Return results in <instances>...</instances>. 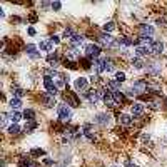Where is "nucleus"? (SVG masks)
<instances>
[{
	"label": "nucleus",
	"instance_id": "obj_8",
	"mask_svg": "<svg viewBox=\"0 0 167 167\" xmlns=\"http://www.w3.org/2000/svg\"><path fill=\"white\" fill-rule=\"evenodd\" d=\"M99 42L102 44L104 47H112L115 40H114V37H111V35H109V34H102V35H100V37H99Z\"/></svg>",
	"mask_w": 167,
	"mask_h": 167
},
{
	"label": "nucleus",
	"instance_id": "obj_34",
	"mask_svg": "<svg viewBox=\"0 0 167 167\" xmlns=\"http://www.w3.org/2000/svg\"><path fill=\"white\" fill-rule=\"evenodd\" d=\"M30 154L32 156H45V150L44 149H32Z\"/></svg>",
	"mask_w": 167,
	"mask_h": 167
},
{
	"label": "nucleus",
	"instance_id": "obj_37",
	"mask_svg": "<svg viewBox=\"0 0 167 167\" xmlns=\"http://www.w3.org/2000/svg\"><path fill=\"white\" fill-rule=\"evenodd\" d=\"M12 92H14L15 95H17V99H20V97H23V95H25V92H23L22 89H14Z\"/></svg>",
	"mask_w": 167,
	"mask_h": 167
},
{
	"label": "nucleus",
	"instance_id": "obj_1",
	"mask_svg": "<svg viewBox=\"0 0 167 167\" xmlns=\"http://www.w3.org/2000/svg\"><path fill=\"white\" fill-rule=\"evenodd\" d=\"M44 85H45V89H47V94H50V95H55V92H57V85L55 82L52 80V77L50 75H45L44 77Z\"/></svg>",
	"mask_w": 167,
	"mask_h": 167
},
{
	"label": "nucleus",
	"instance_id": "obj_47",
	"mask_svg": "<svg viewBox=\"0 0 167 167\" xmlns=\"http://www.w3.org/2000/svg\"><path fill=\"white\" fill-rule=\"evenodd\" d=\"M125 167H137V165L132 164V162H129V164H125Z\"/></svg>",
	"mask_w": 167,
	"mask_h": 167
},
{
	"label": "nucleus",
	"instance_id": "obj_42",
	"mask_svg": "<svg viewBox=\"0 0 167 167\" xmlns=\"http://www.w3.org/2000/svg\"><path fill=\"white\" fill-rule=\"evenodd\" d=\"M82 64H84V67H85V69L90 67V60H87V59H84V60H82Z\"/></svg>",
	"mask_w": 167,
	"mask_h": 167
},
{
	"label": "nucleus",
	"instance_id": "obj_39",
	"mask_svg": "<svg viewBox=\"0 0 167 167\" xmlns=\"http://www.w3.org/2000/svg\"><path fill=\"white\" fill-rule=\"evenodd\" d=\"M52 9H54V10H60V7H62V3H60V2H52Z\"/></svg>",
	"mask_w": 167,
	"mask_h": 167
},
{
	"label": "nucleus",
	"instance_id": "obj_26",
	"mask_svg": "<svg viewBox=\"0 0 167 167\" xmlns=\"http://www.w3.org/2000/svg\"><path fill=\"white\" fill-rule=\"evenodd\" d=\"M10 107L12 109H20V107H22V100H20V99H12L10 100Z\"/></svg>",
	"mask_w": 167,
	"mask_h": 167
},
{
	"label": "nucleus",
	"instance_id": "obj_25",
	"mask_svg": "<svg viewBox=\"0 0 167 167\" xmlns=\"http://www.w3.org/2000/svg\"><path fill=\"white\" fill-rule=\"evenodd\" d=\"M109 87H111L114 92H119V89H120V84L117 82V80H109Z\"/></svg>",
	"mask_w": 167,
	"mask_h": 167
},
{
	"label": "nucleus",
	"instance_id": "obj_10",
	"mask_svg": "<svg viewBox=\"0 0 167 167\" xmlns=\"http://www.w3.org/2000/svg\"><path fill=\"white\" fill-rule=\"evenodd\" d=\"M95 122L100 125H107L109 122H111V115H109V114H99V115L95 117Z\"/></svg>",
	"mask_w": 167,
	"mask_h": 167
},
{
	"label": "nucleus",
	"instance_id": "obj_27",
	"mask_svg": "<svg viewBox=\"0 0 167 167\" xmlns=\"http://www.w3.org/2000/svg\"><path fill=\"white\" fill-rule=\"evenodd\" d=\"M114 30H115V25H114V22H107V23L104 25V32H105V34H109V32H114Z\"/></svg>",
	"mask_w": 167,
	"mask_h": 167
},
{
	"label": "nucleus",
	"instance_id": "obj_15",
	"mask_svg": "<svg viewBox=\"0 0 167 167\" xmlns=\"http://www.w3.org/2000/svg\"><path fill=\"white\" fill-rule=\"evenodd\" d=\"M144 105L142 104H134L132 105V115L134 117H139V115H142V114H144Z\"/></svg>",
	"mask_w": 167,
	"mask_h": 167
},
{
	"label": "nucleus",
	"instance_id": "obj_13",
	"mask_svg": "<svg viewBox=\"0 0 167 167\" xmlns=\"http://www.w3.org/2000/svg\"><path fill=\"white\" fill-rule=\"evenodd\" d=\"M119 124L120 125H125V127H129V125L132 124V117L127 115V114H120V115H119Z\"/></svg>",
	"mask_w": 167,
	"mask_h": 167
},
{
	"label": "nucleus",
	"instance_id": "obj_6",
	"mask_svg": "<svg viewBox=\"0 0 167 167\" xmlns=\"http://www.w3.org/2000/svg\"><path fill=\"white\" fill-rule=\"evenodd\" d=\"M94 70H95V74H102L105 70V59H95L94 60Z\"/></svg>",
	"mask_w": 167,
	"mask_h": 167
},
{
	"label": "nucleus",
	"instance_id": "obj_20",
	"mask_svg": "<svg viewBox=\"0 0 167 167\" xmlns=\"http://www.w3.org/2000/svg\"><path fill=\"white\" fill-rule=\"evenodd\" d=\"M112 95H114V99H115V104H117V105H119V104L122 105V104H124L125 97H124V94H122V92H114Z\"/></svg>",
	"mask_w": 167,
	"mask_h": 167
},
{
	"label": "nucleus",
	"instance_id": "obj_17",
	"mask_svg": "<svg viewBox=\"0 0 167 167\" xmlns=\"http://www.w3.org/2000/svg\"><path fill=\"white\" fill-rule=\"evenodd\" d=\"M40 50H44V52H52V50H54V44L48 42V40H44V42H40Z\"/></svg>",
	"mask_w": 167,
	"mask_h": 167
},
{
	"label": "nucleus",
	"instance_id": "obj_4",
	"mask_svg": "<svg viewBox=\"0 0 167 167\" xmlns=\"http://www.w3.org/2000/svg\"><path fill=\"white\" fill-rule=\"evenodd\" d=\"M139 32L142 34V37L144 39H150L154 35V27H150V25H147V23H142V25L139 27Z\"/></svg>",
	"mask_w": 167,
	"mask_h": 167
},
{
	"label": "nucleus",
	"instance_id": "obj_36",
	"mask_svg": "<svg viewBox=\"0 0 167 167\" xmlns=\"http://www.w3.org/2000/svg\"><path fill=\"white\" fill-rule=\"evenodd\" d=\"M105 70H107V72L114 70V64L111 62V60H107V59H105Z\"/></svg>",
	"mask_w": 167,
	"mask_h": 167
},
{
	"label": "nucleus",
	"instance_id": "obj_30",
	"mask_svg": "<svg viewBox=\"0 0 167 167\" xmlns=\"http://www.w3.org/2000/svg\"><path fill=\"white\" fill-rule=\"evenodd\" d=\"M7 130H9V134H19V132H20V127H19L17 124H12Z\"/></svg>",
	"mask_w": 167,
	"mask_h": 167
},
{
	"label": "nucleus",
	"instance_id": "obj_38",
	"mask_svg": "<svg viewBox=\"0 0 167 167\" xmlns=\"http://www.w3.org/2000/svg\"><path fill=\"white\" fill-rule=\"evenodd\" d=\"M9 119H10V117L7 115V114H3V115H2V127H3V129L7 127V122H9Z\"/></svg>",
	"mask_w": 167,
	"mask_h": 167
},
{
	"label": "nucleus",
	"instance_id": "obj_12",
	"mask_svg": "<svg viewBox=\"0 0 167 167\" xmlns=\"http://www.w3.org/2000/svg\"><path fill=\"white\" fill-rule=\"evenodd\" d=\"M42 102L45 104L47 107H54L55 99H54V95H50V94H44V95H42Z\"/></svg>",
	"mask_w": 167,
	"mask_h": 167
},
{
	"label": "nucleus",
	"instance_id": "obj_32",
	"mask_svg": "<svg viewBox=\"0 0 167 167\" xmlns=\"http://www.w3.org/2000/svg\"><path fill=\"white\" fill-rule=\"evenodd\" d=\"M35 127H37V122L35 120H28L25 124V130H34Z\"/></svg>",
	"mask_w": 167,
	"mask_h": 167
},
{
	"label": "nucleus",
	"instance_id": "obj_40",
	"mask_svg": "<svg viewBox=\"0 0 167 167\" xmlns=\"http://www.w3.org/2000/svg\"><path fill=\"white\" fill-rule=\"evenodd\" d=\"M150 109H154V111H157V109H159V102H157V100L150 102Z\"/></svg>",
	"mask_w": 167,
	"mask_h": 167
},
{
	"label": "nucleus",
	"instance_id": "obj_24",
	"mask_svg": "<svg viewBox=\"0 0 167 167\" xmlns=\"http://www.w3.org/2000/svg\"><path fill=\"white\" fill-rule=\"evenodd\" d=\"M149 52H150V50H149L147 47H137V48H136V54L139 55V57H142V55H147Z\"/></svg>",
	"mask_w": 167,
	"mask_h": 167
},
{
	"label": "nucleus",
	"instance_id": "obj_31",
	"mask_svg": "<svg viewBox=\"0 0 167 167\" xmlns=\"http://www.w3.org/2000/svg\"><path fill=\"white\" fill-rule=\"evenodd\" d=\"M132 65H134L136 69H142V67H144V62H142L139 57H137V59H134V60H132Z\"/></svg>",
	"mask_w": 167,
	"mask_h": 167
},
{
	"label": "nucleus",
	"instance_id": "obj_35",
	"mask_svg": "<svg viewBox=\"0 0 167 167\" xmlns=\"http://www.w3.org/2000/svg\"><path fill=\"white\" fill-rule=\"evenodd\" d=\"M115 80H117V82H124V80H125V74H124V72H117V74H115Z\"/></svg>",
	"mask_w": 167,
	"mask_h": 167
},
{
	"label": "nucleus",
	"instance_id": "obj_11",
	"mask_svg": "<svg viewBox=\"0 0 167 167\" xmlns=\"http://www.w3.org/2000/svg\"><path fill=\"white\" fill-rule=\"evenodd\" d=\"M25 50H27V54L30 55L32 59H39V57H40V54H39V52H37V47H35L34 44H28Z\"/></svg>",
	"mask_w": 167,
	"mask_h": 167
},
{
	"label": "nucleus",
	"instance_id": "obj_33",
	"mask_svg": "<svg viewBox=\"0 0 167 167\" xmlns=\"http://www.w3.org/2000/svg\"><path fill=\"white\" fill-rule=\"evenodd\" d=\"M74 30H72V28H65V30H64V37H67V39H74Z\"/></svg>",
	"mask_w": 167,
	"mask_h": 167
},
{
	"label": "nucleus",
	"instance_id": "obj_16",
	"mask_svg": "<svg viewBox=\"0 0 167 167\" xmlns=\"http://www.w3.org/2000/svg\"><path fill=\"white\" fill-rule=\"evenodd\" d=\"M82 132H84V136L87 137V139L94 140V132H92V125L90 124H85L84 127H82Z\"/></svg>",
	"mask_w": 167,
	"mask_h": 167
},
{
	"label": "nucleus",
	"instance_id": "obj_44",
	"mask_svg": "<svg viewBox=\"0 0 167 167\" xmlns=\"http://www.w3.org/2000/svg\"><path fill=\"white\" fill-rule=\"evenodd\" d=\"M44 164H45V165H52V164H54V161H52V159H45Z\"/></svg>",
	"mask_w": 167,
	"mask_h": 167
},
{
	"label": "nucleus",
	"instance_id": "obj_7",
	"mask_svg": "<svg viewBox=\"0 0 167 167\" xmlns=\"http://www.w3.org/2000/svg\"><path fill=\"white\" fill-rule=\"evenodd\" d=\"M87 87H89V82H87L85 77H79V79L75 80V89L79 92H85V90H87Z\"/></svg>",
	"mask_w": 167,
	"mask_h": 167
},
{
	"label": "nucleus",
	"instance_id": "obj_18",
	"mask_svg": "<svg viewBox=\"0 0 167 167\" xmlns=\"http://www.w3.org/2000/svg\"><path fill=\"white\" fill-rule=\"evenodd\" d=\"M104 104L109 105V107H114V105H117V104H115V99H114L112 94H105V95H104Z\"/></svg>",
	"mask_w": 167,
	"mask_h": 167
},
{
	"label": "nucleus",
	"instance_id": "obj_21",
	"mask_svg": "<svg viewBox=\"0 0 167 167\" xmlns=\"http://www.w3.org/2000/svg\"><path fill=\"white\" fill-rule=\"evenodd\" d=\"M47 62L50 67H57V65H59V59H57V55H48Z\"/></svg>",
	"mask_w": 167,
	"mask_h": 167
},
{
	"label": "nucleus",
	"instance_id": "obj_5",
	"mask_svg": "<svg viewBox=\"0 0 167 167\" xmlns=\"http://www.w3.org/2000/svg\"><path fill=\"white\" fill-rule=\"evenodd\" d=\"M132 90H134V94H144L145 90H147V82H144V80H137V82H134Z\"/></svg>",
	"mask_w": 167,
	"mask_h": 167
},
{
	"label": "nucleus",
	"instance_id": "obj_19",
	"mask_svg": "<svg viewBox=\"0 0 167 167\" xmlns=\"http://www.w3.org/2000/svg\"><path fill=\"white\" fill-rule=\"evenodd\" d=\"M82 42H84V37H82V35H79V34H75V35H74V39L70 40L72 48H77V47L80 45V44H82Z\"/></svg>",
	"mask_w": 167,
	"mask_h": 167
},
{
	"label": "nucleus",
	"instance_id": "obj_45",
	"mask_svg": "<svg viewBox=\"0 0 167 167\" xmlns=\"http://www.w3.org/2000/svg\"><path fill=\"white\" fill-rule=\"evenodd\" d=\"M28 34H30V35H35V28L30 27V28H28Z\"/></svg>",
	"mask_w": 167,
	"mask_h": 167
},
{
	"label": "nucleus",
	"instance_id": "obj_23",
	"mask_svg": "<svg viewBox=\"0 0 167 167\" xmlns=\"http://www.w3.org/2000/svg\"><path fill=\"white\" fill-rule=\"evenodd\" d=\"M9 117H10V120H12V122H19V120H20V119H22V117H23V115H20V114H19L17 111H12Z\"/></svg>",
	"mask_w": 167,
	"mask_h": 167
},
{
	"label": "nucleus",
	"instance_id": "obj_41",
	"mask_svg": "<svg viewBox=\"0 0 167 167\" xmlns=\"http://www.w3.org/2000/svg\"><path fill=\"white\" fill-rule=\"evenodd\" d=\"M50 42H52V44H60V39L57 37V35H54V37L50 39Z\"/></svg>",
	"mask_w": 167,
	"mask_h": 167
},
{
	"label": "nucleus",
	"instance_id": "obj_22",
	"mask_svg": "<svg viewBox=\"0 0 167 167\" xmlns=\"http://www.w3.org/2000/svg\"><path fill=\"white\" fill-rule=\"evenodd\" d=\"M99 99H100V94H99V90H97V92H94V94H89V100H90L92 104H97V102H99Z\"/></svg>",
	"mask_w": 167,
	"mask_h": 167
},
{
	"label": "nucleus",
	"instance_id": "obj_46",
	"mask_svg": "<svg viewBox=\"0 0 167 167\" xmlns=\"http://www.w3.org/2000/svg\"><path fill=\"white\" fill-rule=\"evenodd\" d=\"M145 140H149V136H145V134H144V136H142V142H145Z\"/></svg>",
	"mask_w": 167,
	"mask_h": 167
},
{
	"label": "nucleus",
	"instance_id": "obj_48",
	"mask_svg": "<svg viewBox=\"0 0 167 167\" xmlns=\"http://www.w3.org/2000/svg\"><path fill=\"white\" fill-rule=\"evenodd\" d=\"M28 167H35V164H32V165H28Z\"/></svg>",
	"mask_w": 167,
	"mask_h": 167
},
{
	"label": "nucleus",
	"instance_id": "obj_29",
	"mask_svg": "<svg viewBox=\"0 0 167 167\" xmlns=\"http://www.w3.org/2000/svg\"><path fill=\"white\" fill-rule=\"evenodd\" d=\"M34 111H30V109H28V111H25L23 112V119H27V120H34Z\"/></svg>",
	"mask_w": 167,
	"mask_h": 167
},
{
	"label": "nucleus",
	"instance_id": "obj_9",
	"mask_svg": "<svg viewBox=\"0 0 167 167\" xmlns=\"http://www.w3.org/2000/svg\"><path fill=\"white\" fill-rule=\"evenodd\" d=\"M64 97H65V100H67V102L70 104L72 107H77V105H80L79 99H77V97H75L72 92H67V94H64Z\"/></svg>",
	"mask_w": 167,
	"mask_h": 167
},
{
	"label": "nucleus",
	"instance_id": "obj_3",
	"mask_svg": "<svg viewBox=\"0 0 167 167\" xmlns=\"http://www.w3.org/2000/svg\"><path fill=\"white\" fill-rule=\"evenodd\" d=\"M99 54H100V47L99 45H94V44L85 45V55H87L89 59H92V57H99Z\"/></svg>",
	"mask_w": 167,
	"mask_h": 167
},
{
	"label": "nucleus",
	"instance_id": "obj_49",
	"mask_svg": "<svg viewBox=\"0 0 167 167\" xmlns=\"http://www.w3.org/2000/svg\"><path fill=\"white\" fill-rule=\"evenodd\" d=\"M112 167H117V165H112Z\"/></svg>",
	"mask_w": 167,
	"mask_h": 167
},
{
	"label": "nucleus",
	"instance_id": "obj_28",
	"mask_svg": "<svg viewBox=\"0 0 167 167\" xmlns=\"http://www.w3.org/2000/svg\"><path fill=\"white\" fill-rule=\"evenodd\" d=\"M119 42H120V45L129 47V45H132V44H134V40H130V39H127V37H122V39L119 40Z\"/></svg>",
	"mask_w": 167,
	"mask_h": 167
},
{
	"label": "nucleus",
	"instance_id": "obj_14",
	"mask_svg": "<svg viewBox=\"0 0 167 167\" xmlns=\"http://www.w3.org/2000/svg\"><path fill=\"white\" fill-rule=\"evenodd\" d=\"M162 50H164V44H162V42H154L152 47H150V52H152V54H156V55L162 54Z\"/></svg>",
	"mask_w": 167,
	"mask_h": 167
},
{
	"label": "nucleus",
	"instance_id": "obj_43",
	"mask_svg": "<svg viewBox=\"0 0 167 167\" xmlns=\"http://www.w3.org/2000/svg\"><path fill=\"white\" fill-rule=\"evenodd\" d=\"M164 22H167V17H159L157 19V23H164Z\"/></svg>",
	"mask_w": 167,
	"mask_h": 167
},
{
	"label": "nucleus",
	"instance_id": "obj_2",
	"mask_svg": "<svg viewBox=\"0 0 167 167\" xmlns=\"http://www.w3.org/2000/svg\"><path fill=\"white\" fill-rule=\"evenodd\" d=\"M57 112H59V117H60V120H62V122L70 120V117H72V111H70V107H69V105H60Z\"/></svg>",
	"mask_w": 167,
	"mask_h": 167
}]
</instances>
